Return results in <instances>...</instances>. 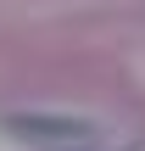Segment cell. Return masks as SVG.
<instances>
[{"label":"cell","mask_w":145,"mask_h":151,"mask_svg":"<svg viewBox=\"0 0 145 151\" xmlns=\"http://www.w3.org/2000/svg\"><path fill=\"white\" fill-rule=\"evenodd\" d=\"M11 129H22V140L34 134V140H84L89 134V123H73V118H11Z\"/></svg>","instance_id":"6da1fadb"}]
</instances>
